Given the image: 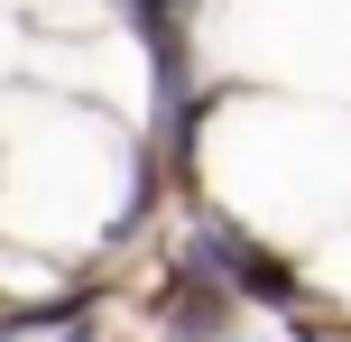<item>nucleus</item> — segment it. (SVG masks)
<instances>
[{"mask_svg": "<svg viewBox=\"0 0 351 342\" xmlns=\"http://www.w3.org/2000/svg\"><path fill=\"white\" fill-rule=\"evenodd\" d=\"M315 278H324V287H333L342 306H351V222H342V232H333V241L315 250Z\"/></svg>", "mask_w": 351, "mask_h": 342, "instance_id": "obj_4", "label": "nucleus"}, {"mask_svg": "<svg viewBox=\"0 0 351 342\" xmlns=\"http://www.w3.org/2000/svg\"><path fill=\"white\" fill-rule=\"evenodd\" d=\"M222 47L250 74H287L333 102L351 93V0H222Z\"/></svg>", "mask_w": 351, "mask_h": 342, "instance_id": "obj_3", "label": "nucleus"}, {"mask_svg": "<svg viewBox=\"0 0 351 342\" xmlns=\"http://www.w3.org/2000/svg\"><path fill=\"white\" fill-rule=\"evenodd\" d=\"M130 204V139L74 93H19L0 111V232L19 250H84Z\"/></svg>", "mask_w": 351, "mask_h": 342, "instance_id": "obj_2", "label": "nucleus"}, {"mask_svg": "<svg viewBox=\"0 0 351 342\" xmlns=\"http://www.w3.org/2000/svg\"><path fill=\"white\" fill-rule=\"evenodd\" d=\"M204 176L250 232L324 241L333 222H351V111L305 93L222 102L204 121Z\"/></svg>", "mask_w": 351, "mask_h": 342, "instance_id": "obj_1", "label": "nucleus"}]
</instances>
